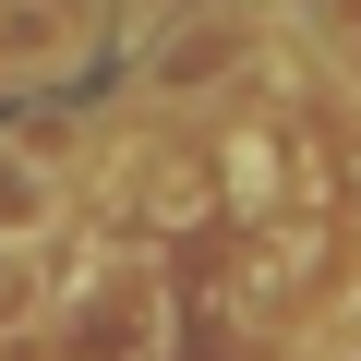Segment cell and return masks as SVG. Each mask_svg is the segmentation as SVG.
<instances>
[{"mask_svg": "<svg viewBox=\"0 0 361 361\" xmlns=\"http://www.w3.org/2000/svg\"><path fill=\"white\" fill-rule=\"evenodd\" d=\"M49 361H169V277L109 265L73 289V313H49Z\"/></svg>", "mask_w": 361, "mask_h": 361, "instance_id": "6da1fadb", "label": "cell"}, {"mask_svg": "<svg viewBox=\"0 0 361 361\" xmlns=\"http://www.w3.org/2000/svg\"><path fill=\"white\" fill-rule=\"evenodd\" d=\"M85 49H97L85 0H0V85H61L85 73Z\"/></svg>", "mask_w": 361, "mask_h": 361, "instance_id": "7a4b0ae2", "label": "cell"}, {"mask_svg": "<svg viewBox=\"0 0 361 361\" xmlns=\"http://www.w3.org/2000/svg\"><path fill=\"white\" fill-rule=\"evenodd\" d=\"M61 217V180H49V157L25 145V133H0V241H25V229H49Z\"/></svg>", "mask_w": 361, "mask_h": 361, "instance_id": "3957f363", "label": "cell"}, {"mask_svg": "<svg viewBox=\"0 0 361 361\" xmlns=\"http://www.w3.org/2000/svg\"><path fill=\"white\" fill-rule=\"evenodd\" d=\"M25 325H49V253H37V229L0 241V337H25Z\"/></svg>", "mask_w": 361, "mask_h": 361, "instance_id": "277c9868", "label": "cell"}, {"mask_svg": "<svg viewBox=\"0 0 361 361\" xmlns=\"http://www.w3.org/2000/svg\"><path fill=\"white\" fill-rule=\"evenodd\" d=\"M325 361H361V313H349V337H337V349H325Z\"/></svg>", "mask_w": 361, "mask_h": 361, "instance_id": "5b68a950", "label": "cell"}]
</instances>
